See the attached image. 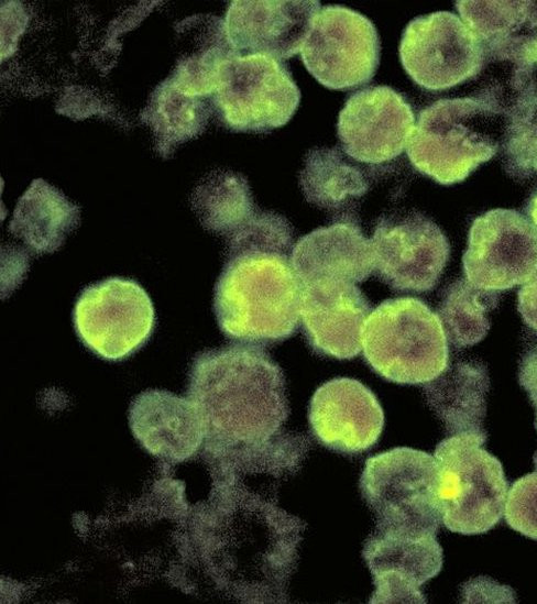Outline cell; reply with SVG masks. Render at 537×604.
Wrapping results in <instances>:
<instances>
[{
    "mask_svg": "<svg viewBox=\"0 0 537 604\" xmlns=\"http://www.w3.org/2000/svg\"><path fill=\"white\" fill-rule=\"evenodd\" d=\"M372 307L351 283L319 281L303 286L299 318L311 349L349 360L362 349V331Z\"/></svg>",
    "mask_w": 537,
    "mask_h": 604,
    "instance_id": "16",
    "label": "cell"
},
{
    "mask_svg": "<svg viewBox=\"0 0 537 604\" xmlns=\"http://www.w3.org/2000/svg\"><path fill=\"white\" fill-rule=\"evenodd\" d=\"M320 1H232L226 24L235 52L274 58L296 55L307 39Z\"/></svg>",
    "mask_w": 537,
    "mask_h": 604,
    "instance_id": "17",
    "label": "cell"
},
{
    "mask_svg": "<svg viewBox=\"0 0 537 604\" xmlns=\"http://www.w3.org/2000/svg\"><path fill=\"white\" fill-rule=\"evenodd\" d=\"M308 420L321 444L337 452L354 454L377 441L384 414L376 396L364 384L337 377L314 393Z\"/></svg>",
    "mask_w": 537,
    "mask_h": 604,
    "instance_id": "15",
    "label": "cell"
},
{
    "mask_svg": "<svg viewBox=\"0 0 537 604\" xmlns=\"http://www.w3.org/2000/svg\"><path fill=\"white\" fill-rule=\"evenodd\" d=\"M293 248L291 223L274 211L259 210L227 238L213 311L230 340L264 345L297 331L303 285L292 264Z\"/></svg>",
    "mask_w": 537,
    "mask_h": 604,
    "instance_id": "2",
    "label": "cell"
},
{
    "mask_svg": "<svg viewBox=\"0 0 537 604\" xmlns=\"http://www.w3.org/2000/svg\"><path fill=\"white\" fill-rule=\"evenodd\" d=\"M462 266L465 278L485 290L524 284L537 271V228L514 209L486 211L471 224Z\"/></svg>",
    "mask_w": 537,
    "mask_h": 604,
    "instance_id": "12",
    "label": "cell"
},
{
    "mask_svg": "<svg viewBox=\"0 0 537 604\" xmlns=\"http://www.w3.org/2000/svg\"><path fill=\"white\" fill-rule=\"evenodd\" d=\"M339 147H315L304 158L299 185L305 199L316 207L339 212L351 209L369 190L360 166Z\"/></svg>",
    "mask_w": 537,
    "mask_h": 604,
    "instance_id": "23",
    "label": "cell"
},
{
    "mask_svg": "<svg viewBox=\"0 0 537 604\" xmlns=\"http://www.w3.org/2000/svg\"><path fill=\"white\" fill-rule=\"evenodd\" d=\"M134 437L152 454L172 461L190 458L205 439L199 414L189 398L164 389H147L129 409Z\"/></svg>",
    "mask_w": 537,
    "mask_h": 604,
    "instance_id": "19",
    "label": "cell"
},
{
    "mask_svg": "<svg viewBox=\"0 0 537 604\" xmlns=\"http://www.w3.org/2000/svg\"><path fill=\"white\" fill-rule=\"evenodd\" d=\"M292 264L303 286L319 281L364 282L374 272L371 240L352 218H343L302 237Z\"/></svg>",
    "mask_w": 537,
    "mask_h": 604,
    "instance_id": "18",
    "label": "cell"
},
{
    "mask_svg": "<svg viewBox=\"0 0 537 604\" xmlns=\"http://www.w3.org/2000/svg\"><path fill=\"white\" fill-rule=\"evenodd\" d=\"M505 119L472 97L439 99L419 114L406 152L440 185L463 182L501 146Z\"/></svg>",
    "mask_w": 537,
    "mask_h": 604,
    "instance_id": "3",
    "label": "cell"
},
{
    "mask_svg": "<svg viewBox=\"0 0 537 604\" xmlns=\"http://www.w3.org/2000/svg\"><path fill=\"white\" fill-rule=\"evenodd\" d=\"M535 407H536V421H535V427H536V430H537V404L535 405ZM533 459H537V451L534 453Z\"/></svg>",
    "mask_w": 537,
    "mask_h": 604,
    "instance_id": "31",
    "label": "cell"
},
{
    "mask_svg": "<svg viewBox=\"0 0 537 604\" xmlns=\"http://www.w3.org/2000/svg\"><path fill=\"white\" fill-rule=\"evenodd\" d=\"M517 308L524 322L537 331V271L519 288Z\"/></svg>",
    "mask_w": 537,
    "mask_h": 604,
    "instance_id": "28",
    "label": "cell"
},
{
    "mask_svg": "<svg viewBox=\"0 0 537 604\" xmlns=\"http://www.w3.org/2000/svg\"><path fill=\"white\" fill-rule=\"evenodd\" d=\"M403 68L423 89L442 91L474 79L484 62L483 47L454 13L437 11L416 17L399 43Z\"/></svg>",
    "mask_w": 537,
    "mask_h": 604,
    "instance_id": "10",
    "label": "cell"
},
{
    "mask_svg": "<svg viewBox=\"0 0 537 604\" xmlns=\"http://www.w3.org/2000/svg\"><path fill=\"white\" fill-rule=\"evenodd\" d=\"M535 471L516 480L505 499L507 525L519 534L537 540V460Z\"/></svg>",
    "mask_w": 537,
    "mask_h": 604,
    "instance_id": "27",
    "label": "cell"
},
{
    "mask_svg": "<svg viewBox=\"0 0 537 604\" xmlns=\"http://www.w3.org/2000/svg\"><path fill=\"white\" fill-rule=\"evenodd\" d=\"M525 210H526V213H527V218L537 228V188L530 195Z\"/></svg>",
    "mask_w": 537,
    "mask_h": 604,
    "instance_id": "30",
    "label": "cell"
},
{
    "mask_svg": "<svg viewBox=\"0 0 537 604\" xmlns=\"http://www.w3.org/2000/svg\"><path fill=\"white\" fill-rule=\"evenodd\" d=\"M490 380L476 360H460L424 386L426 403L450 435L482 433Z\"/></svg>",
    "mask_w": 537,
    "mask_h": 604,
    "instance_id": "21",
    "label": "cell"
},
{
    "mask_svg": "<svg viewBox=\"0 0 537 604\" xmlns=\"http://www.w3.org/2000/svg\"><path fill=\"white\" fill-rule=\"evenodd\" d=\"M374 273L394 290H431L449 260L442 230L418 211L383 215L371 239Z\"/></svg>",
    "mask_w": 537,
    "mask_h": 604,
    "instance_id": "11",
    "label": "cell"
},
{
    "mask_svg": "<svg viewBox=\"0 0 537 604\" xmlns=\"http://www.w3.org/2000/svg\"><path fill=\"white\" fill-rule=\"evenodd\" d=\"M415 114L405 97L390 86L352 94L341 109L337 134L343 152L365 164L399 156L412 136Z\"/></svg>",
    "mask_w": 537,
    "mask_h": 604,
    "instance_id": "13",
    "label": "cell"
},
{
    "mask_svg": "<svg viewBox=\"0 0 537 604\" xmlns=\"http://www.w3.org/2000/svg\"><path fill=\"white\" fill-rule=\"evenodd\" d=\"M498 300V292L479 288L467 278L448 285L437 312L450 343L464 348L480 342L490 330L489 314Z\"/></svg>",
    "mask_w": 537,
    "mask_h": 604,
    "instance_id": "25",
    "label": "cell"
},
{
    "mask_svg": "<svg viewBox=\"0 0 537 604\" xmlns=\"http://www.w3.org/2000/svg\"><path fill=\"white\" fill-rule=\"evenodd\" d=\"M215 100L232 131L265 133L291 120L300 91L280 59L264 54L234 55L222 66Z\"/></svg>",
    "mask_w": 537,
    "mask_h": 604,
    "instance_id": "7",
    "label": "cell"
},
{
    "mask_svg": "<svg viewBox=\"0 0 537 604\" xmlns=\"http://www.w3.org/2000/svg\"><path fill=\"white\" fill-rule=\"evenodd\" d=\"M518 382L527 392L533 405L537 404V343L523 355L518 369Z\"/></svg>",
    "mask_w": 537,
    "mask_h": 604,
    "instance_id": "29",
    "label": "cell"
},
{
    "mask_svg": "<svg viewBox=\"0 0 537 604\" xmlns=\"http://www.w3.org/2000/svg\"><path fill=\"white\" fill-rule=\"evenodd\" d=\"M191 200L201 224L227 238L259 212L246 178L231 171L210 174L196 188Z\"/></svg>",
    "mask_w": 537,
    "mask_h": 604,
    "instance_id": "24",
    "label": "cell"
},
{
    "mask_svg": "<svg viewBox=\"0 0 537 604\" xmlns=\"http://www.w3.org/2000/svg\"><path fill=\"white\" fill-rule=\"evenodd\" d=\"M366 362L398 384H426L448 366V339L438 315L421 300L398 297L371 311L362 331Z\"/></svg>",
    "mask_w": 537,
    "mask_h": 604,
    "instance_id": "4",
    "label": "cell"
},
{
    "mask_svg": "<svg viewBox=\"0 0 537 604\" xmlns=\"http://www.w3.org/2000/svg\"><path fill=\"white\" fill-rule=\"evenodd\" d=\"M187 394L209 443L249 453L256 470L276 480L299 470L310 441L282 431L289 416L285 376L260 345L234 343L197 353Z\"/></svg>",
    "mask_w": 537,
    "mask_h": 604,
    "instance_id": "1",
    "label": "cell"
},
{
    "mask_svg": "<svg viewBox=\"0 0 537 604\" xmlns=\"http://www.w3.org/2000/svg\"><path fill=\"white\" fill-rule=\"evenodd\" d=\"M75 331L95 354L120 361L150 339L155 310L147 292L134 279L108 277L86 286L73 310Z\"/></svg>",
    "mask_w": 537,
    "mask_h": 604,
    "instance_id": "8",
    "label": "cell"
},
{
    "mask_svg": "<svg viewBox=\"0 0 537 604\" xmlns=\"http://www.w3.org/2000/svg\"><path fill=\"white\" fill-rule=\"evenodd\" d=\"M79 215V207L62 191L36 179L19 199L9 231L33 253H50L77 228Z\"/></svg>",
    "mask_w": 537,
    "mask_h": 604,
    "instance_id": "22",
    "label": "cell"
},
{
    "mask_svg": "<svg viewBox=\"0 0 537 604\" xmlns=\"http://www.w3.org/2000/svg\"><path fill=\"white\" fill-rule=\"evenodd\" d=\"M380 54V37L372 21L339 4L320 9L300 50L306 69L333 90L369 83L379 67Z\"/></svg>",
    "mask_w": 537,
    "mask_h": 604,
    "instance_id": "9",
    "label": "cell"
},
{
    "mask_svg": "<svg viewBox=\"0 0 537 604\" xmlns=\"http://www.w3.org/2000/svg\"><path fill=\"white\" fill-rule=\"evenodd\" d=\"M436 536L374 528L362 551L375 586L370 603H426L420 586L442 568Z\"/></svg>",
    "mask_w": 537,
    "mask_h": 604,
    "instance_id": "14",
    "label": "cell"
},
{
    "mask_svg": "<svg viewBox=\"0 0 537 604\" xmlns=\"http://www.w3.org/2000/svg\"><path fill=\"white\" fill-rule=\"evenodd\" d=\"M462 21L479 39L484 62L534 66L537 1H456Z\"/></svg>",
    "mask_w": 537,
    "mask_h": 604,
    "instance_id": "20",
    "label": "cell"
},
{
    "mask_svg": "<svg viewBox=\"0 0 537 604\" xmlns=\"http://www.w3.org/2000/svg\"><path fill=\"white\" fill-rule=\"evenodd\" d=\"M501 151L503 167L512 178L537 175V95L519 101L506 117Z\"/></svg>",
    "mask_w": 537,
    "mask_h": 604,
    "instance_id": "26",
    "label": "cell"
},
{
    "mask_svg": "<svg viewBox=\"0 0 537 604\" xmlns=\"http://www.w3.org/2000/svg\"><path fill=\"white\" fill-rule=\"evenodd\" d=\"M534 57H535V63H537V41L535 44Z\"/></svg>",
    "mask_w": 537,
    "mask_h": 604,
    "instance_id": "32",
    "label": "cell"
},
{
    "mask_svg": "<svg viewBox=\"0 0 537 604\" xmlns=\"http://www.w3.org/2000/svg\"><path fill=\"white\" fill-rule=\"evenodd\" d=\"M486 438L453 435L435 449L442 523L452 532H487L504 514L508 484L500 460L483 448Z\"/></svg>",
    "mask_w": 537,
    "mask_h": 604,
    "instance_id": "5",
    "label": "cell"
},
{
    "mask_svg": "<svg viewBox=\"0 0 537 604\" xmlns=\"http://www.w3.org/2000/svg\"><path fill=\"white\" fill-rule=\"evenodd\" d=\"M375 529L437 535L442 521L434 455L397 447L370 457L360 477Z\"/></svg>",
    "mask_w": 537,
    "mask_h": 604,
    "instance_id": "6",
    "label": "cell"
}]
</instances>
